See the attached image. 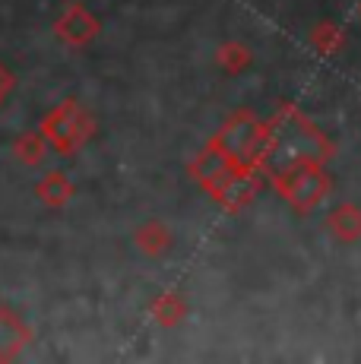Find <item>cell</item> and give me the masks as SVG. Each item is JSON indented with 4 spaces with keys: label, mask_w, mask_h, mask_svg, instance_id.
Wrapping results in <instances>:
<instances>
[{
    "label": "cell",
    "mask_w": 361,
    "mask_h": 364,
    "mask_svg": "<svg viewBox=\"0 0 361 364\" xmlns=\"http://www.w3.org/2000/svg\"><path fill=\"white\" fill-rule=\"evenodd\" d=\"M29 346V330L13 311L0 307V361L16 358L23 348Z\"/></svg>",
    "instance_id": "6da1fadb"
},
{
    "label": "cell",
    "mask_w": 361,
    "mask_h": 364,
    "mask_svg": "<svg viewBox=\"0 0 361 364\" xmlns=\"http://www.w3.org/2000/svg\"><path fill=\"white\" fill-rule=\"evenodd\" d=\"M95 32L92 19L86 16V10H80V6H73V10L64 13V19L58 23V35L64 41H73V45H80V41H89V35Z\"/></svg>",
    "instance_id": "7a4b0ae2"
},
{
    "label": "cell",
    "mask_w": 361,
    "mask_h": 364,
    "mask_svg": "<svg viewBox=\"0 0 361 364\" xmlns=\"http://www.w3.org/2000/svg\"><path fill=\"white\" fill-rule=\"evenodd\" d=\"M67 193H70V184H67L60 174H51V178H45L38 184V197L45 203H64Z\"/></svg>",
    "instance_id": "3957f363"
},
{
    "label": "cell",
    "mask_w": 361,
    "mask_h": 364,
    "mask_svg": "<svg viewBox=\"0 0 361 364\" xmlns=\"http://www.w3.org/2000/svg\"><path fill=\"white\" fill-rule=\"evenodd\" d=\"M16 159H23L26 165H36L41 159V139L32 136V133H26V136L16 139Z\"/></svg>",
    "instance_id": "277c9868"
},
{
    "label": "cell",
    "mask_w": 361,
    "mask_h": 364,
    "mask_svg": "<svg viewBox=\"0 0 361 364\" xmlns=\"http://www.w3.org/2000/svg\"><path fill=\"white\" fill-rule=\"evenodd\" d=\"M10 89H13V76H10V70L0 64V99H4V95L10 92Z\"/></svg>",
    "instance_id": "5b68a950"
}]
</instances>
